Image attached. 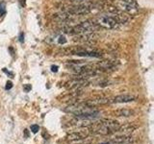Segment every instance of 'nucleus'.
I'll use <instances>...</instances> for the list:
<instances>
[{
	"label": "nucleus",
	"instance_id": "obj_1",
	"mask_svg": "<svg viewBox=\"0 0 154 144\" xmlns=\"http://www.w3.org/2000/svg\"><path fill=\"white\" fill-rule=\"evenodd\" d=\"M119 126L120 124L118 121L111 119H104L94 125L93 132L97 134H101V136H109V134L118 132Z\"/></svg>",
	"mask_w": 154,
	"mask_h": 144
},
{
	"label": "nucleus",
	"instance_id": "obj_2",
	"mask_svg": "<svg viewBox=\"0 0 154 144\" xmlns=\"http://www.w3.org/2000/svg\"><path fill=\"white\" fill-rule=\"evenodd\" d=\"M63 52L66 55H75L80 57H87V58H101V53L94 49L88 47L82 46H71L63 49Z\"/></svg>",
	"mask_w": 154,
	"mask_h": 144
},
{
	"label": "nucleus",
	"instance_id": "obj_3",
	"mask_svg": "<svg viewBox=\"0 0 154 144\" xmlns=\"http://www.w3.org/2000/svg\"><path fill=\"white\" fill-rule=\"evenodd\" d=\"M117 8L124 13L135 14L138 12V4L136 0H118Z\"/></svg>",
	"mask_w": 154,
	"mask_h": 144
},
{
	"label": "nucleus",
	"instance_id": "obj_4",
	"mask_svg": "<svg viewBox=\"0 0 154 144\" xmlns=\"http://www.w3.org/2000/svg\"><path fill=\"white\" fill-rule=\"evenodd\" d=\"M64 12H67L71 14H74L77 16H82L85 14H88L91 12V8L89 5H84V4H77V5H72V6H69L66 9L64 10Z\"/></svg>",
	"mask_w": 154,
	"mask_h": 144
},
{
	"label": "nucleus",
	"instance_id": "obj_5",
	"mask_svg": "<svg viewBox=\"0 0 154 144\" xmlns=\"http://www.w3.org/2000/svg\"><path fill=\"white\" fill-rule=\"evenodd\" d=\"M98 26L107 28V29H113L118 26L119 24L112 16H102L97 18V20L95 22Z\"/></svg>",
	"mask_w": 154,
	"mask_h": 144
},
{
	"label": "nucleus",
	"instance_id": "obj_6",
	"mask_svg": "<svg viewBox=\"0 0 154 144\" xmlns=\"http://www.w3.org/2000/svg\"><path fill=\"white\" fill-rule=\"evenodd\" d=\"M89 85V82L87 79L84 78H80V77H74L73 79H71L70 81H69L66 83V88H82V86H86Z\"/></svg>",
	"mask_w": 154,
	"mask_h": 144
},
{
	"label": "nucleus",
	"instance_id": "obj_7",
	"mask_svg": "<svg viewBox=\"0 0 154 144\" xmlns=\"http://www.w3.org/2000/svg\"><path fill=\"white\" fill-rule=\"evenodd\" d=\"M90 131L89 130H84V131H79V132H73L69 133L66 136V139L67 141H74V140H81L84 139L89 136Z\"/></svg>",
	"mask_w": 154,
	"mask_h": 144
},
{
	"label": "nucleus",
	"instance_id": "obj_8",
	"mask_svg": "<svg viewBox=\"0 0 154 144\" xmlns=\"http://www.w3.org/2000/svg\"><path fill=\"white\" fill-rule=\"evenodd\" d=\"M97 36L94 33H82L79 35H75L73 38V40L77 42H91L96 40Z\"/></svg>",
	"mask_w": 154,
	"mask_h": 144
},
{
	"label": "nucleus",
	"instance_id": "obj_9",
	"mask_svg": "<svg viewBox=\"0 0 154 144\" xmlns=\"http://www.w3.org/2000/svg\"><path fill=\"white\" fill-rule=\"evenodd\" d=\"M110 103H111V99L104 98V97H97V98L90 99V100H87L84 102L85 105H87L88 107H91V108H96V107H98V106L107 105Z\"/></svg>",
	"mask_w": 154,
	"mask_h": 144
},
{
	"label": "nucleus",
	"instance_id": "obj_10",
	"mask_svg": "<svg viewBox=\"0 0 154 144\" xmlns=\"http://www.w3.org/2000/svg\"><path fill=\"white\" fill-rule=\"evenodd\" d=\"M134 138L128 134H120V136H116L110 139V141L114 144H129L132 143Z\"/></svg>",
	"mask_w": 154,
	"mask_h": 144
},
{
	"label": "nucleus",
	"instance_id": "obj_11",
	"mask_svg": "<svg viewBox=\"0 0 154 144\" xmlns=\"http://www.w3.org/2000/svg\"><path fill=\"white\" fill-rule=\"evenodd\" d=\"M135 96L131 94H122L118 95L114 97L113 99H111V103H118V104H122V103H130L135 101Z\"/></svg>",
	"mask_w": 154,
	"mask_h": 144
},
{
	"label": "nucleus",
	"instance_id": "obj_12",
	"mask_svg": "<svg viewBox=\"0 0 154 144\" xmlns=\"http://www.w3.org/2000/svg\"><path fill=\"white\" fill-rule=\"evenodd\" d=\"M115 115L119 117H129L134 115V110L128 109H119L115 112Z\"/></svg>",
	"mask_w": 154,
	"mask_h": 144
},
{
	"label": "nucleus",
	"instance_id": "obj_13",
	"mask_svg": "<svg viewBox=\"0 0 154 144\" xmlns=\"http://www.w3.org/2000/svg\"><path fill=\"white\" fill-rule=\"evenodd\" d=\"M136 128L137 127L132 124H125V125H122V126L120 125L118 132L122 133V134H128V133H132Z\"/></svg>",
	"mask_w": 154,
	"mask_h": 144
},
{
	"label": "nucleus",
	"instance_id": "obj_14",
	"mask_svg": "<svg viewBox=\"0 0 154 144\" xmlns=\"http://www.w3.org/2000/svg\"><path fill=\"white\" fill-rule=\"evenodd\" d=\"M6 14V3L5 1H1L0 2V16H4Z\"/></svg>",
	"mask_w": 154,
	"mask_h": 144
},
{
	"label": "nucleus",
	"instance_id": "obj_15",
	"mask_svg": "<svg viewBox=\"0 0 154 144\" xmlns=\"http://www.w3.org/2000/svg\"><path fill=\"white\" fill-rule=\"evenodd\" d=\"M30 130L34 133V134H36L38 132V130H40V127H38V125H36V124H34L32 125V126L30 127Z\"/></svg>",
	"mask_w": 154,
	"mask_h": 144
},
{
	"label": "nucleus",
	"instance_id": "obj_16",
	"mask_svg": "<svg viewBox=\"0 0 154 144\" xmlns=\"http://www.w3.org/2000/svg\"><path fill=\"white\" fill-rule=\"evenodd\" d=\"M31 88H32L31 85H24L23 86V89H24V91H25V92H29V91L31 90Z\"/></svg>",
	"mask_w": 154,
	"mask_h": 144
},
{
	"label": "nucleus",
	"instance_id": "obj_17",
	"mask_svg": "<svg viewBox=\"0 0 154 144\" xmlns=\"http://www.w3.org/2000/svg\"><path fill=\"white\" fill-rule=\"evenodd\" d=\"M59 43L60 44H64V43H66V38L64 37V36H60L59 37Z\"/></svg>",
	"mask_w": 154,
	"mask_h": 144
},
{
	"label": "nucleus",
	"instance_id": "obj_18",
	"mask_svg": "<svg viewBox=\"0 0 154 144\" xmlns=\"http://www.w3.org/2000/svg\"><path fill=\"white\" fill-rule=\"evenodd\" d=\"M12 88H13V83L11 81H8L7 84H6V88H5L8 90V89H11Z\"/></svg>",
	"mask_w": 154,
	"mask_h": 144
},
{
	"label": "nucleus",
	"instance_id": "obj_19",
	"mask_svg": "<svg viewBox=\"0 0 154 144\" xmlns=\"http://www.w3.org/2000/svg\"><path fill=\"white\" fill-rule=\"evenodd\" d=\"M51 70H52L53 72H57V71H58V66H57V65H52V66H51Z\"/></svg>",
	"mask_w": 154,
	"mask_h": 144
},
{
	"label": "nucleus",
	"instance_id": "obj_20",
	"mask_svg": "<svg viewBox=\"0 0 154 144\" xmlns=\"http://www.w3.org/2000/svg\"><path fill=\"white\" fill-rule=\"evenodd\" d=\"M19 40H20V42H23V40H24V35H23V33H20V35H19Z\"/></svg>",
	"mask_w": 154,
	"mask_h": 144
},
{
	"label": "nucleus",
	"instance_id": "obj_21",
	"mask_svg": "<svg viewBox=\"0 0 154 144\" xmlns=\"http://www.w3.org/2000/svg\"><path fill=\"white\" fill-rule=\"evenodd\" d=\"M19 2H20V5H21V7L25 6V0H19Z\"/></svg>",
	"mask_w": 154,
	"mask_h": 144
},
{
	"label": "nucleus",
	"instance_id": "obj_22",
	"mask_svg": "<svg viewBox=\"0 0 154 144\" xmlns=\"http://www.w3.org/2000/svg\"><path fill=\"white\" fill-rule=\"evenodd\" d=\"M73 1H77V2H81V1H87V0H73Z\"/></svg>",
	"mask_w": 154,
	"mask_h": 144
},
{
	"label": "nucleus",
	"instance_id": "obj_23",
	"mask_svg": "<svg viewBox=\"0 0 154 144\" xmlns=\"http://www.w3.org/2000/svg\"><path fill=\"white\" fill-rule=\"evenodd\" d=\"M25 134H26V136H28V132H27V130H25Z\"/></svg>",
	"mask_w": 154,
	"mask_h": 144
},
{
	"label": "nucleus",
	"instance_id": "obj_24",
	"mask_svg": "<svg viewBox=\"0 0 154 144\" xmlns=\"http://www.w3.org/2000/svg\"><path fill=\"white\" fill-rule=\"evenodd\" d=\"M80 144H91V143H80Z\"/></svg>",
	"mask_w": 154,
	"mask_h": 144
}]
</instances>
